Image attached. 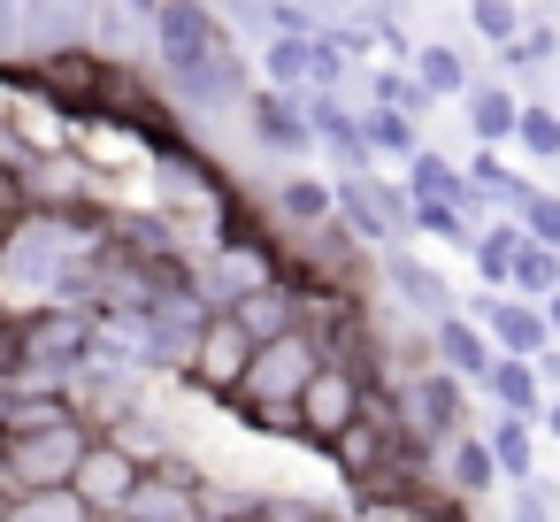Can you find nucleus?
<instances>
[{
	"label": "nucleus",
	"instance_id": "obj_1",
	"mask_svg": "<svg viewBox=\"0 0 560 522\" xmlns=\"http://www.w3.org/2000/svg\"><path fill=\"white\" fill-rule=\"evenodd\" d=\"M154 70L177 116H238L254 78L238 32L215 16V0H162L154 9Z\"/></svg>",
	"mask_w": 560,
	"mask_h": 522
},
{
	"label": "nucleus",
	"instance_id": "obj_2",
	"mask_svg": "<svg viewBox=\"0 0 560 522\" xmlns=\"http://www.w3.org/2000/svg\"><path fill=\"white\" fill-rule=\"evenodd\" d=\"M315 361H323V338L307 330V323H292V330H277V338H261L254 353H246V376H238V392L223 399L246 430H277V438H300V384L315 376Z\"/></svg>",
	"mask_w": 560,
	"mask_h": 522
},
{
	"label": "nucleus",
	"instance_id": "obj_3",
	"mask_svg": "<svg viewBox=\"0 0 560 522\" xmlns=\"http://www.w3.org/2000/svg\"><path fill=\"white\" fill-rule=\"evenodd\" d=\"M85 445H93V422L78 407L39 415V422H9V430H0V476H9V491H24V484H70L78 461H85Z\"/></svg>",
	"mask_w": 560,
	"mask_h": 522
},
{
	"label": "nucleus",
	"instance_id": "obj_4",
	"mask_svg": "<svg viewBox=\"0 0 560 522\" xmlns=\"http://www.w3.org/2000/svg\"><path fill=\"white\" fill-rule=\"evenodd\" d=\"M369 384H376V369H369L361 353H323V361H315V376L300 384V445H315V453H323V445L361 415Z\"/></svg>",
	"mask_w": 560,
	"mask_h": 522
},
{
	"label": "nucleus",
	"instance_id": "obj_5",
	"mask_svg": "<svg viewBox=\"0 0 560 522\" xmlns=\"http://www.w3.org/2000/svg\"><path fill=\"white\" fill-rule=\"evenodd\" d=\"M338 223H346L369 254L392 246V239H415V223H407V185L384 177L376 162H369V170H338Z\"/></svg>",
	"mask_w": 560,
	"mask_h": 522
},
{
	"label": "nucleus",
	"instance_id": "obj_6",
	"mask_svg": "<svg viewBox=\"0 0 560 522\" xmlns=\"http://www.w3.org/2000/svg\"><path fill=\"white\" fill-rule=\"evenodd\" d=\"M246 353H254L246 323H238V315L215 300V308L192 323V346H185L177 376H185L192 392H208V399H231V392H238V376H246Z\"/></svg>",
	"mask_w": 560,
	"mask_h": 522
},
{
	"label": "nucleus",
	"instance_id": "obj_7",
	"mask_svg": "<svg viewBox=\"0 0 560 522\" xmlns=\"http://www.w3.org/2000/svg\"><path fill=\"white\" fill-rule=\"evenodd\" d=\"M238 116H246V139H254L261 154H277V162H307V154H315V124H307L300 93H284V85L261 78Z\"/></svg>",
	"mask_w": 560,
	"mask_h": 522
},
{
	"label": "nucleus",
	"instance_id": "obj_8",
	"mask_svg": "<svg viewBox=\"0 0 560 522\" xmlns=\"http://www.w3.org/2000/svg\"><path fill=\"white\" fill-rule=\"evenodd\" d=\"M116 522H200V468L185 453L147 461V476L131 484V499H124Z\"/></svg>",
	"mask_w": 560,
	"mask_h": 522
},
{
	"label": "nucleus",
	"instance_id": "obj_9",
	"mask_svg": "<svg viewBox=\"0 0 560 522\" xmlns=\"http://www.w3.org/2000/svg\"><path fill=\"white\" fill-rule=\"evenodd\" d=\"M300 108L315 124V154H330L338 170H369V139H361V101L346 85H300Z\"/></svg>",
	"mask_w": 560,
	"mask_h": 522
},
{
	"label": "nucleus",
	"instance_id": "obj_10",
	"mask_svg": "<svg viewBox=\"0 0 560 522\" xmlns=\"http://www.w3.org/2000/svg\"><path fill=\"white\" fill-rule=\"evenodd\" d=\"M139 476H147V461H139V453H124L108 430H93V445H85V461H78V476H70V484H78V499L93 507V522H116Z\"/></svg>",
	"mask_w": 560,
	"mask_h": 522
},
{
	"label": "nucleus",
	"instance_id": "obj_11",
	"mask_svg": "<svg viewBox=\"0 0 560 522\" xmlns=\"http://www.w3.org/2000/svg\"><path fill=\"white\" fill-rule=\"evenodd\" d=\"M376 277L392 285V300L415 315V323H430V315H445V308H460L453 300V285H445V269L438 262H422L407 239H392V246H376Z\"/></svg>",
	"mask_w": 560,
	"mask_h": 522
},
{
	"label": "nucleus",
	"instance_id": "obj_12",
	"mask_svg": "<svg viewBox=\"0 0 560 522\" xmlns=\"http://www.w3.org/2000/svg\"><path fill=\"white\" fill-rule=\"evenodd\" d=\"M430 476H438V491L453 499V514L483 507V499H491V484H506V476H499V461H491V438H483V430L445 438V453L430 461Z\"/></svg>",
	"mask_w": 560,
	"mask_h": 522
},
{
	"label": "nucleus",
	"instance_id": "obj_13",
	"mask_svg": "<svg viewBox=\"0 0 560 522\" xmlns=\"http://www.w3.org/2000/svg\"><path fill=\"white\" fill-rule=\"evenodd\" d=\"M468 315L491 330V346H499V353H545V346H552V330H545V308H537L529 292H514V285H491V292H483Z\"/></svg>",
	"mask_w": 560,
	"mask_h": 522
},
{
	"label": "nucleus",
	"instance_id": "obj_14",
	"mask_svg": "<svg viewBox=\"0 0 560 522\" xmlns=\"http://www.w3.org/2000/svg\"><path fill=\"white\" fill-rule=\"evenodd\" d=\"M491 330L468 315V308H445V315H430V361H445L453 376H468V384H483V369H491Z\"/></svg>",
	"mask_w": 560,
	"mask_h": 522
},
{
	"label": "nucleus",
	"instance_id": "obj_15",
	"mask_svg": "<svg viewBox=\"0 0 560 522\" xmlns=\"http://www.w3.org/2000/svg\"><path fill=\"white\" fill-rule=\"evenodd\" d=\"M399 185H407L415 200H422V193H430V200H453V208H468L476 223L491 216V208H483V193H476V177H468L460 162H445V154H438L430 139H422V147L407 154V170H399Z\"/></svg>",
	"mask_w": 560,
	"mask_h": 522
},
{
	"label": "nucleus",
	"instance_id": "obj_16",
	"mask_svg": "<svg viewBox=\"0 0 560 522\" xmlns=\"http://www.w3.org/2000/svg\"><path fill=\"white\" fill-rule=\"evenodd\" d=\"M269 216H277V231L292 239V231H315V223H330L338 216V185H323V177H277L269 185Z\"/></svg>",
	"mask_w": 560,
	"mask_h": 522
},
{
	"label": "nucleus",
	"instance_id": "obj_17",
	"mask_svg": "<svg viewBox=\"0 0 560 522\" xmlns=\"http://www.w3.org/2000/svg\"><path fill=\"white\" fill-rule=\"evenodd\" d=\"M238 323H246V338L261 346V338H277V330H292L300 323V285H292V269L284 277H269V285H254V292H238V300H223Z\"/></svg>",
	"mask_w": 560,
	"mask_h": 522
},
{
	"label": "nucleus",
	"instance_id": "obj_18",
	"mask_svg": "<svg viewBox=\"0 0 560 522\" xmlns=\"http://www.w3.org/2000/svg\"><path fill=\"white\" fill-rule=\"evenodd\" d=\"M476 392H483L499 415H529V422H537V407H545V376H537L529 353H491V369H483Z\"/></svg>",
	"mask_w": 560,
	"mask_h": 522
},
{
	"label": "nucleus",
	"instance_id": "obj_19",
	"mask_svg": "<svg viewBox=\"0 0 560 522\" xmlns=\"http://www.w3.org/2000/svg\"><path fill=\"white\" fill-rule=\"evenodd\" d=\"M460 116H468V139L476 147H506L514 139V116H522V93L514 85H491V78H468Z\"/></svg>",
	"mask_w": 560,
	"mask_h": 522
},
{
	"label": "nucleus",
	"instance_id": "obj_20",
	"mask_svg": "<svg viewBox=\"0 0 560 522\" xmlns=\"http://www.w3.org/2000/svg\"><path fill=\"white\" fill-rule=\"evenodd\" d=\"M460 170L476 177V193H483V208H491V216H522V200L537 193V177H522L514 162H499V147H476Z\"/></svg>",
	"mask_w": 560,
	"mask_h": 522
},
{
	"label": "nucleus",
	"instance_id": "obj_21",
	"mask_svg": "<svg viewBox=\"0 0 560 522\" xmlns=\"http://www.w3.org/2000/svg\"><path fill=\"white\" fill-rule=\"evenodd\" d=\"M560 62V16L545 9V16H522V32L499 47V70L506 78H537V70H552Z\"/></svg>",
	"mask_w": 560,
	"mask_h": 522
},
{
	"label": "nucleus",
	"instance_id": "obj_22",
	"mask_svg": "<svg viewBox=\"0 0 560 522\" xmlns=\"http://www.w3.org/2000/svg\"><path fill=\"white\" fill-rule=\"evenodd\" d=\"M361 139H369L376 162H407V154L422 147V116H407V108H392V101H361Z\"/></svg>",
	"mask_w": 560,
	"mask_h": 522
},
{
	"label": "nucleus",
	"instance_id": "obj_23",
	"mask_svg": "<svg viewBox=\"0 0 560 522\" xmlns=\"http://www.w3.org/2000/svg\"><path fill=\"white\" fill-rule=\"evenodd\" d=\"M407 62H415V78L430 85V101H460V93H468V78H476V62H468L453 39H415V55H407Z\"/></svg>",
	"mask_w": 560,
	"mask_h": 522
},
{
	"label": "nucleus",
	"instance_id": "obj_24",
	"mask_svg": "<svg viewBox=\"0 0 560 522\" xmlns=\"http://www.w3.org/2000/svg\"><path fill=\"white\" fill-rule=\"evenodd\" d=\"M361 93H369V101H392V108H407V116H430V108H438L430 85L415 78V62H361Z\"/></svg>",
	"mask_w": 560,
	"mask_h": 522
},
{
	"label": "nucleus",
	"instance_id": "obj_25",
	"mask_svg": "<svg viewBox=\"0 0 560 522\" xmlns=\"http://www.w3.org/2000/svg\"><path fill=\"white\" fill-rule=\"evenodd\" d=\"M9 522H93V507L78 499V484H24L9 491Z\"/></svg>",
	"mask_w": 560,
	"mask_h": 522
},
{
	"label": "nucleus",
	"instance_id": "obj_26",
	"mask_svg": "<svg viewBox=\"0 0 560 522\" xmlns=\"http://www.w3.org/2000/svg\"><path fill=\"white\" fill-rule=\"evenodd\" d=\"M483 438H491V461H499L506 484L537 468V422H529V415H499V407H491V430H483Z\"/></svg>",
	"mask_w": 560,
	"mask_h": 522
},
{
	"label": "nucleus",
	"instance_id": "obj_27",
	"mask_svg": "<svg viewBox=\"0 0 560 522\" xmlns=\"http://www.w3.org/2000/svg\"><path fill=\"white\" fill-rule=\"evenodd\" d=\"M101 430H108L124 453H139V461H170V453H177V438H170V430L147 415V399H131V407H124V415H108Z\"/></svg>",
	"mask_w": 560,
	"mask_h": 522
},
{
	"label": "nucleus",
	"instance_id": "obj_28",
	"mask_svg": "<svg viewBox=\"0 0 560 522\" xmlns=\"http://www.w3.org/2000/svg\"><path fill=\"white\" fill-rule=\"evenodd\" d=\"M407 223H415V239H438V246H468L476 239V216L453 208V200H430V193L422 200L407 193Z\"/></svg>",
	"mask_w": 560,
	"mask_h": 522
},
{
	"label": "nucleus",
	"instance_id": "obj_29",
	"mask_svg": "<svg viewBox=\"0 0 560 522\" xmlns=\"http://www.w3.org/2000/svg\"><path fill=\"white\" fill-rule=\"evenodd\" d=\"M514 246H522V223H514V216H491V231H476V239H468V262H476L483 292H491V285H506Z\"/></svg>",
	"mask_w": 560,
	"mask_h": 522
},
{
	"label": "nucleus",
	"instance_id": "obj_30",
	"mask_svg": "<svg viewBox=\"0 0 560 522\" xmlns=\"http://www.w3.org/2000/svg\"><path fill=\"white\" fill-rule=\"evenodd\" d=\"M506 147H522V162H560V108L522 93V116H514V139Z\"/></svg>",
	"mask_w": 560,
	"mask_h": 522
},
{
	"label": "nucleus",
	"instance_id": "obj_31",
	"mask_svg": "<svg viewBox=\"0 0 560 522\" xmlns=\"http://www.w3.org/2000/svg\"><path fill=\"white\" fill-rule=\"evenodd\" d=\"M254 62H261V78H269V85L300 93V85H307V32H269V39L254 47Z\"/></svg>",
	"mask_w": 560,
	"mask_h": 522
},
{
	"label": "nucleus",
	"instance_id": "obj_32",
	"mask_svg": "<svg viewBox=\"0 0 560 522\" xmlns=\"http://www.w3.org/2000/svg\"><path fill=\"white\" fill-rule=\"evenodd\" d=\"M506 285H514V292H529V300H545V292L560 285V246H545V239H529V231H522V246H514V269H506Z\"/></svg>",
	"mask_w": 560,
	"mask_h": 522
},
{
	"label": "nucleus",
	"instance_id": "obj_33",
	"mask_svg": "<svg viewBox=\"0 0 560 522\" xmlns=\"http://www.w3.org/2000/svg\"><path fill=\"white\" fill-rule=\"evenodd\" d=\"M468 32H476V39L499 55V47L522 32V9H514V0H468Z\"/></svg>",
	"mask_w": 560,
	"mask_h": 522
},
{
	"label": "nucleus",
	"instance_id": "obj_34",
	"mask_svg": "<svg viewBox=\"0 0 560 522\" xmlns=\"http://www.w3.org/2000/svg\"><path fill=\"white\" fill-rule=\"evenodd\" d=\"M0 376L32 384V338H24V308H0Z\"/></svg>",
	"mask_w": 560,
	"mask_h": 522
},
{
	"label": "nucleus",
	"instance_id": "obj_35",
	"mask_svg": "<svg viewBox=\"0 0 560 522\" xmlns=\"http://www.w3.org/2000/svg\"><path fill=\"white\" fill-rule=\"evenodd\" d=\"M346 78H353V55L330 32H307V85H346Z\"/></svg>",
	"mask_w": 560,
	"mask_h": 522
},
{
	"label": "nucleus",
	"instance_id": "obj_36",
	"mask_svg": "<svg viewBox=\"0 0 560 522\" xmlns=\"http://www.w3.org/2000/svg\"><path fill=\"white\" fill-rule=\"evenodd\" d=\"M514 223H522L529 239H545V246H560V193H545V185H537V193L522 200V216H514Z\"/></svg>",
	"mask_w": 560,
	"mask_h": 522
},
{
	"label": "nucleus",
	"instance_id": "obj_37",
	"mask_svg": "<svg viewBox=\"0 0 560 522\" xmlns=\"http://www.w3.org/2000/svg\"><path fill=\"white\" fill-rule=\"evenodd\" d=\"M506 507H514L522 522H545V514H560V491L537 484V468H529V476H514V499H506Z\"/></svg>",
	"mask_w": 560,
	"mask_h": 522
},
{
	"label": "nucleus",
	"instance_id": "obj_38",
	"mask_svg": "<svg viewBox=\"0 0 560 522\" xmlns=\"http://www.w3.org/2000/svg\"><path fill=\"white\" fill-rule=\"evenodd\" d=\"M254 514H269V522H315V514H330L323 499H254Z\"/></svg>",
	"mask_w": 560,
	"mask_h": 522
},
{
	"label": "nucleus",
	"instance_id": "obj_39",
	"mask_svg": "<svg viewBox=\"0 0 560 522\" xmlns=\"http://www.w3.org/2000/svg\"><path fill=\"white\" fill-rule=\"evenodd\" d=\"M24 47V0H0V62Z\"/></svg>",
	"mask_w": 560,
	"mask_h": 522
},
{
	"label": "nucleus",
	"instance_id": "obj_40",
	"mask_svg": "<svg viewBox=\"0 0 560 522\" xmlns=\"http://www.w3.org/2000/svg\"><path fill=\"white\" fill-rule=\"evenodd\" d=\"M529 361H537V376H545V392H560V338H552L545 353H529Z\"/></svg>",
	"mask_w": 560,
	"mask_h": 522
},
{
	"label": "nucleus",
	"instance_id": "obj_41",
	"mask_svg": "<svg viewBox=\"0 0 560 522\" xmlns=\"http://www.w3.org/2000/svg\"><path fill=\"white\" fill-rule=\"evenodd\" d=\"M537 438L560 445V392H545V407H537Z\"/></svg>",
	"mask_w": 560,
	"mask_h": 522
},
{
	"label": "nucleus",
	"instance_id": "obj_42",
	"mask_svg": "<svg viewBox=\"0 0 560 522\" xmlns=\"http://www.w3.org/2000/svg\"><path fill=\"white\" fill-rule=\"evenodd\" d=\"M537 308H545V330H552V338H560V285H552V292H545V300H537Z\"/></svg>",
	"mask_w": 560,
	"mask_h": 522
},
{
	"label": "nucleus",
	"instance_id": "obj_43",
	"mask_svg": "<svg viewBox=\"0 0 560 522\" xmlns=\"http://www.w3.org/2000/svg\"><path fill=\"white\" fill-rule=\"evenodd\" d=\"M16 392H24V384H9V376H0V430H9V415H16Z\"/></svg>",
	"mask_w": 560,
	"mask_h": 522
}]
</instances>
